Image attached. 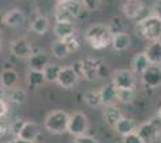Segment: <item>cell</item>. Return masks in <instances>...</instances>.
<instances>
[{
  "mask_svg": "<svg viewBox=\"0 0 161 143\" xmlns=\"http://www.w3.org/2000/svg\"><path fill=\"white\" fill-rule=\"evenodd\" d=\"M114 130L117 131V134H119L120 136L129 135V134L136 131V122H134L131 118H125L123 116V118L114 126Z\"/></svg>",
  "mask_w": 161,
  "mask_h": 143,
  "instance_id": "obj_20",
  "label": "cell"
},
{
  "mask_svg": "<svg viewBox=\"0 0 161 143\" xmlns=\"http://www.w3.org/2000/svg\"><path fill=\"white\" fill-rule=\"evenodd\" d=\"M19 81V74L14 69H4L0 73V85L6 89H12Z\"/></svg>",
  "mask_w": 161,
  "mask_h": 143,
  "instance_id": "obj_17",
  "label": "cell"
},
{
  "mask_svg": "<svg viewBox=\"0 0 161 143\" xmlns=\"http://www.w3.org/2000/svg\"><path fill=\"white\" fill-rule=\"evenodd\" d=\"M110 76V69L106 64H100V68H99V78H107Z\"/></svg>",
  "mask_w": 161,
  "mask_h": 143,
  "instance_id": "obj_39",
  "label": "cell"
},
{
  "mask_svg": "<svg viewBox=\"0 0 161 143\" xmlns=\"http://www.w3.org/2000/svg\"><path fill=\"white\" fill-rule=\"evenodd\" d=\"M108 27H110V31H111V34L113 35L119 34V33H125L123 31V23H122V20L120 19H118V18H115V19L111 20Z\"/></svg>",
  "mask_w": 161,
  "mask_h": 143,
  "instance_id": "obj_32",
  "label": "cell"
},
{
  "mask_svg": "<svg viewBox=\"0 0 161 143\" xmlns=\"http://www.w3.org/2000/svg\"><path fill=\"white\" fill-rule=\"evenodd\" d=\"M72 69L75 70V73L79 76V78H83V62L81 61H76L72 65Z\"/></svg>",
  "mask_w": 161,
  "mask_h": 143,
  "instance_id": "obj_38",
  "label": "cell"
},
{
  "mask_svg": "<svg viewBox=\"0 0 161 143\" xmlns=\"http://www.w3.org/2000/svg\"><path fill=\"white\" fill-rule=\"evenodd\" d=\"M73 143H99L93 136H89L87 134L84 135H79V136H75Z\"/></svg>",
  "mask_w": 161,
  "mask_h": 143,
  "instance_id": "obj_34",
  "label": "cell"
},
{
  "mask_svg": "<svg viewBox=\"0 0 161 143\" xmlns=\"http://www.w3.org/2000/svg\"><path fill=\"white\" fill-rule=\"evenodd\" d=\"M60 6L64 8V10L68 12V14L76 19V18H79V15L81 14V10H83V4L79 2V0H65V2L62 3H58Z\"/></svg>",
  "mask_w": 161,
  "mask_h": 143,
  "instance_id": "obj_23",
  "label": "cell"
},
{
  "mask_svg": "<svg viewBox=\"0 0 161 143\" xmlns=\"http://www.w3.org/2000/svg\"><path fill=\"white\" fill-rule=\"evenodd\" d=\"M2 49H3V43H2V39H0V51H2Z\"/></svg>",
  "mask_w": 161,
  "mask_h": 143,
  "instance_id": "obj_46",
  "label": "cell"
},
{
  "mask_svg": "<svg viewBox=\"0 0 161 143\" xmlns=\"http://www.w3.org/2000/svg\"><path fill=\"white\" fill-rule=\"evenodd\" d=\"M136 33L140 38L153 42L161 38V19L154 15H147L138 20L136 26Z\"/></svg>",
  "mask_w": 161,
  "mask_h": 143,
  "instance_id": "obj_2",
  "label": "cell"
},
{
  "mask_svg": "<svg viewBox=\"0 0 161 143\" xmlns=\"http://www.w3.org/2000/svg\"><path fill=\"white\" fill-rule=\"evenodd\" d=\"M142 76V82L149 88H157L161 85V66L150 65Z\"/></svg>",
  "mask_w": 161,
  "mask_h": 143,
  "instance_id": "obj_9",
  "label": "cell"
},
{
  "mask_svg": "<svg viewBox=\"0 0 161 143\" xmlns=\"http://www.w3.org/2000/svg\"><path fill=\"white\" fill-rule=\"evenodd\" d=\"M84 103L91 107V108H97L102 105V97H100V92L99 91H88L84 93L83 96Z\"/></svg>",
  "mask_w": 161,
  "mask_h": 143,
  "instance_id": "obj_27",
  "label": "cell"
},
{
  "mask_svg": "<svg viewBox=\"0 0 161 143\" xmlns=\"http://www.w3.org/2000/svg\"><path fill=\"white\" fill-rule=\"evenodd\" d=\"M57 3H62V2H65V0H56Z\"/></svg>",
  "mask_w": 161,
  "mask_h": 143,
  "instance_id": "obj_47",
  "label": "cell"
},
{
  "mask_svg": "<svg viewBox=\"0 0 161 143\" xmlns=\"http://www.w3.org/2000/svg\"><path fill=\"white\" fill-rule=\"evenodd\" d=\"M8 143H15V140H12V142H8Z\"/></svg>",
  "mask_w": 161,
  "mask_h": 143,
  "instance_id": "obj_48",
  "label": "cell"
},
{
  "mask_svg": "<svg viewBox=\"0 0 161 143\" xmlns=\"http://www.w3.org/2000/svg\"><path fill=\"white\" fill-rule=\"evenodd\" d=\"M31 30L39 35H43L49 30V19L46 16H37L31 23Z\"/></svg>",
  "mask_w": 161,
  "mask_h": 143,
  "instance_id": "obj_28",
  "label": "cell"
},
{
  "mask_svg": "<svg viewBox=\"0 0 161 143\" xmlns=\"http://www.w3.org/2000/svg\"><path fill=\"white\" fill-rule=\"evenodd\" d=\"M130 43H131V39L129 37V34H126V33L115 34V35H113V39H111V45H113L114 50H117V51L127 50Z\"/></svg>",
  "mask_w": 161,
  "mask_h": 143,
  "instance_id": "obj_21",
  "label": "cell"
},
{
  "mask_svg": "<svg viewBox=\"0 0 161 143\" xmlns=\"http://www.w3.org/2000/svg\"><path fill=\"white\" fill-rule=\"evenodd\" d=\"M83 62V78L87 81H95L99 78V68L102 61L96 58H86L81 60Z\"/></svg>",
  "mask_w": 161,
  "mask_h": 143,
  "instance_id": "obj_8",
  "label": "cell"
},
{
  "mask_svg": "<svg viewBox=\"0 0 161 143\" xmlns=\"http://www.w3.org/2000/svg\"><path fill=\"white\" fill-rule=\"evenodd\" d=\"M137 134L144 143H153L161 136V119L156 116V118L142 123L138 127Z\"/></svg>",
  "mask_w": 161,
  "mask_h": 143,
  "instance_id": "obj_4",
  "label": "cell"
},
{
  "mask_svg": "<svg viewBox=\"0 0 161 143\" xmlns=\"http://www.w3.org/2000/svg\"><path fill=\"white\" fill-rule=\"evenodd\" d=\"M99 92L102 97V104H104V105L115 104V101L118 100V89L113 82L103 85Z\"/></svg>",
  "mask_w": 161,
  "mask_h": 143,
  "instance_id": "obj_15",
  "label": "cell"
},
{
  "mask_svg": "<svg viewBox=\"0 0 161 143\" xmlns=\"http://www.w3.org/2000/svg\"><path fill=\"white\" fill-rule=\"evenodd\" d=\"M52 53L53 56H54L56 58H66L69 56V49L68 46H66V43L62 41V39H57V41H54L52 43Z\"/></svg>",
  "mask_w": 161,
  "mask_h": 143,
  "instance_id": "obj_25",
  "label": "cell"
},
{
  "mask_svg": "<svg viewBox=\"0 0 161 143\" xmlns=\"http://www.w3.org/2000/svg\"><path fill=\"white\" fill-rule=\"evenodd\" d=\"M39 134H41V128H39L38 123L25 122V126H23V128H22L20 134L18 135V139L35 143V140H37L38 136H39Z\"/></svg>",
  "mask_w": 161,
  "mask_h": 143,
  "instance_id": "obj_11",
  "label": "cell"
},
{
  "mask_svg": "<svg viewBox=\"0 0 161 143\" xmlns=\"http://www.w3.org/2000/svg\"><path fill=\"white\" fill-rule=\"evenodd\" d=\"M152 15L161 19V0H154L153 6H152Z\"/></svg>",
  "mask_w": 161,
  "mask_h": 143,
  "instance_id": "obj_37",
  "label": "cell"
},
{
  "mask_svg": "<svg viewBox=\"0 0 161 143\" xmlns=\"http://www.w3.org/2000/svg\"><path fill=\"white\" fill-rule=\"evenodd\" d=\"M61 72V66L57 64H47V66L43 69V76L46 82H57Z\"/></svg>",
  "mask_w": 161,
  "mask_h": 143,
  "instance_id": "obj_26",
  "label": "cell"
},
{
  "mask_svg": "<svg viewBox=\"0 0 161 143\" xmlns=\"http://www.w3.org/2000/svg\"><path fill=\"white\" fill-rule=\"evenodd\" d=\"M4 26H6V22H4V14L3 12H0V31L3 30Z\"/></svg>",
  "mask_w": 161,
  "mask_h": 143,
  "instance_id": "obj_42",
  "label": "cell"
},
{
  "mask_svg": "<svg viewBox=\"0 0 161 143\" xmlns=\"http://www.w3.org/2000/svg\"><path fill=\"white\" fill-rule=\"evenodd\" d=\"M122 118H123V115H122V111H120L119 107H117L115 104H110V105L104 107L103 119H104V122L108 124V126L114 127Z\"/></svg>",
  "mask_w": 161,
  "mask_h": 143,
  "instance_id": "obj_14",
  "label": "cell"
},
{
  "mask_svg": "<svg viewBox=\"0 0 161 143\" xmlns=\"http://www.w3.org/2000/svg\"><path fill=\"white\" fill-rule=\"evenodd\" d=\"M79 76L75 73V70L72 69V66H64L61 68L60 72V76H58V80H57V84L62 88H72L75 87L76 84L79 82Z\"/></svg>",
  "mask_w": 161,
  "mask_h": 143,
  "instance_id": "obj_10",
  "label": "cell"
},
{
  "mask_svg": "<svg viewBox=\"0 0 161 143\" xmlns=\"http://www.w3.org/2000/svg\"><path fill=\"white\" fill-rule=\"evenodd\" d=\"M11 53L18 58H29L33 54V47L26 38H19L11 43Z\"/></svg>",
  "mask_w": 161,
  "mask_h": 143,
  "instance_id": "obj_12",
  "label": "cell"
},
{
  "mask_svg": "<svg viewBox=\"0 0 161 143\" xmlns=\"http://www.w3.org/2000/svg\"><path fill=\"white\" fill-rule=\"evenodd\" d=\"M75 24L73 22H56L54 24V34L58 39H65L75 34Z\"/></svg>",
  "mask_w": 161,
  "mask_h": 143,
  "instance_id": "obj_19",
  "label": "cell"
},
{
  "mask_svg": "<svg viewBox=\"0 0 161 143\" xmlns=\"http://www.w3.org/2000/svg\"><path fill=\"white\" fill-rule=\"evenodd\" d=\"M4 22L8 27H19L25 23V15L20 10L14 8V10H10L4 14Z\"/></svg>",
  "mask_w": 161,
  "mask_h": 143,
  "instance_id": "obj_18",
  "label": "cell"
},
{
  "mask_svg": "<svg viewBox=\"0 0 161 143\" xmlns=\"http://www.w3.org/2000/svg\"><path fill=\"white\" fill-rule=\"evenodd\" d=\"M23 126H25V122H23V120H20V119L15 120V122L11 124V127H10L11 134H14V135L18 138V135L20 134V131H22V128H23Z\"/></svg>",
  "mask_w": 161,
  "mask_h": 143,
  "instance_id": "obj_33",
  "label": "cell"
},
{
  "mask_svg": "<svg viewBox=\"0 0 161 143\" xmlns=\"http://www.w3.org/2000/svg\"><path fill=\"white\" fill-rule=\"evenodd\" d=\"M6 88H3L2 85H0V100H4L6 99Z\"/></svg>",
  "mask_w": 161,
  "mask_h": 143,
  "instance_id": "obj_43",
  "label": "cell"
},
{
  "mask_svg": "<svg viewBox=\"0 0 161 143\" xmlns=\"http://www.w3.org/2000/svg\"><path fill=\"white\" fill-rule=\"evenodd\" d=\"M26 81H27L29 87H31V88H38V87H42L43 84L46 82V80H45L43 72L29 69L27 74H26Z\"/></svg>",
  "mask_w": 161,
  "mask_h": 143,
  "instance_id": "obj_24",
  "label": "cell"
},
{
  "mask_svg": "<svg viewBox=\"0 0 161 143\" xmlns=\"http://www.w3.org/2000/svg\"><path fill=\"white\" fill-rule=\"evenodd\" d=\"M8 100H10V103H12V104L20 105L27 100V93H26L25 89L12 88V91L8 93Z\"/></svg>",
  "mask_w": 161,
  "mask_h": 143,
  "instance_id": "obj_29",
  "label": "cell"
},
{
  "mask_svg": "<svg viewBox=\"0 0 161 143\" xmlns=\"http://www.w3.org/2000/svg\"><path fill=\"white\" fill-rule=\"evenodd\" d=\"M156 116H157V118H160V119H161V107H158L157 112H156Z\"/></svg>",
  "mask_w": 161,
  "mask_h": 143,
  "instance_id": "obj_44",
  "label": "cell"
},
{
  "mask_svg": "<svg viewBox=\"0 0 161 143\" xmlns=\"http://www.w3.org/2000/svg\"><path fill=\"white\" fill-rule=\"evenodd\" d=\"M87 43L95 50H103L107 46L111 45V39H113V34L110 31V27L102 23L92 24L87 29L86 34H84Z\"/></svg>",
  "mask_w": 161,
  "mask_h": 143,
  "instance_id": "obj_1",
  "label": "cell"
},
{
  "mask_svg": "<svg viewBox=\"0 0 161 143\" xmlns=\"http://www.w3.org/2000/svg\"><path fill=\"white\" fill-rule=\"evenodd\" d=\"M8 112V104L6 100H0V119L4 118Z\"/></svg>",
  "mask_w": 161,
  "mask_h": 143,
  "instance_id": "obj_40",
  "label": "cell"
},
{
  "mask_svg": "<svg viewBox=\"0 0 161 143\" xmlns=\"http://www.w3.org/2000/svg\"><path fill=\"white\" fill-rule=\"evenodd\" d=\"M123 143H144V142L141 140V138L138 136L137 132H131L129 135L123 136Z\"/></svg>",
  "mask_w": 161,
  "mask_h": 143,
  "instance_id": "obj_36",
  "label": "cell"
},
{
  "mask_svg": "<svg viewBox=\"0 0 161 143\" xmlns=\"http://www.w3.org/2000/svg\"><path fill=\"white\" fill-rule=\"evenodd\" d=\"M68 123H69V114H66L62 109L52 111L45 119V128L50 134H64L68 131Z\"/></svg>",
  "mask_w": 161,
  "mask_h": 143,
  "instance_id": "obj_3",
  "label": "cell"
},
{
  "mask_svg": "<svg viewBox=\"0 0 161 143\" xmlns=\"http://www.w3.org/2000/svg\"><path fill=\"white\" fill-rule=\"evenodd\" d=\"M149 66H150V62H149V60H147V57L145 56V53H138V54L134 56L133 64H131L133 73L142 74Z\"/></svg>",
  "mask_w": 161,
  "mask_h": 143,
  "instance_id": "obj_22",
  "label": "cell"
},
{
  "mask_svg": "<svg viewBox=\"0 0 161 143\" xmlns=\"http://www.w3.org/2000/svg\"><path fill=\"white\" fill-rule=\"evenodd\" d=\"M89 128V122L86 114L83 112H75L69 115V123H68V132L73 136L84 135L87 134Z\"/></svg>",
  "mask_w": 161,
  "mask_h": 143,
  "instance_id": "obj_5",
  "label": "cell"
},
{
  "mask_svg": "<svg viewBox=\"0 0 161 143\" xmlns=\"http://www.w3.org/2000/svg\"><path fill=\"white\" fill-rule=\"evenodd\" d=\"M113 84L117 89H130L136 85V78H134L133 70L127 69H118L113 73Z\"/></svg>",
  "mask_w": 161,
  "mask_h": 143,
  "instance_id": "obj_6",
  "label": "cell"
},
{
  "mask_svg": "<svg viewBox=\"0 0 161 143\" xmlns=\"http://www.w3.org/2000/svg\"><path fill=\"white\" fill-rule=\"evenodd\" d=\"M81 4L84 8H87L88 11H93L99 7L100 0H81Z\"/></svg>",
  "mask_w": 161,
  "mask_h": 143,
  "instance_id": "obj_35",
  "label": "cell"
},
{
  "mask_svg": "<svg viewBox=\"0 0 161 143\" xmlns=\"http://www.w3.org/2000/svg\"><path fill=\"white\" fill-rule=\"evenodd\" d=\"M27 64L29 68L31 70H38V72H43V69L47 66L49 64V56L43 51L39 53H33L29 58H27Z\"/></svg>",
  "mask_w": 161,
  "mask_h": 143,
  "instance_id": "obj_13",
  "label": "cell"
},
{
  "mask_svg": "<svg viewBox=\"0 0 161 143\" xmlns=\"http://www.w3.org/2000/svg\"><path fill=\"white\" fill-rule=\"evenodd\" d=\"M136 99V92L134 88L130 89H118V101L123 103V104H131Z\"/></svg>",
  "mask_w": 161,
  "mask_h": 143,
  "instance_id": "obj_30",
  "label": "cell"
},
{
  "mask_svg": "<svg viewBox=\"0 0 161 143\" xmlns=\"http://www.w3.org/2000/svg\"><path fill=\"white\" fill-rule=\"evenodd\" d=\"M65 43H66V46H68L69 49V51L70 53H75V51H79L80 50V47H81V43H80L79 41V38L76 37V35H70V37L68 38H65V39H62Z\"/></svg>",
  "mask_w": 161,
  "mask_h": 143,
  "instance_id": "obj_31",
  "label": "cell"
},
{
  "mask_svg": "<svg viewBox=\"0 0 161 143\" xmlns=\"http://www.w3.org/2000/svg\"><path fill=\"white\" fill-rule=\"evenodd\" d=\"M145 56L147 57L150 65H158L161 66V41H153L150 42V45L146 47V50L144 51Z\"/></svg>",
  "mask_w": 161,
  "mask_h": 143,
  "instance_id": "obj_16",
  "label": "cell"
},
{
  "mask_svg": "<svg viewBox=\"0 0 161 143\" xmlns=\"http://www.w3.org/2000/svg\"><path fill=\"white\" fill-rule=\"evenodd\" d=\"M15 143H31V142H26V140H22V139H16Z\"/></svg>",
  "mask_w": 161,
  "mask_h": 143,
  "instance_id": "obj_45",
  "label": "cell"
},
{
  "mask_svg": "<svg viewBox=\"0 0 161 143\" xmlns=\"http://www.w3.org/2000/svg\"><path fill=\"white\" fill-rule=\"evenodd\" d=\"M145 11L146 8L142 0H123L122 3V12L127 19H138Z\"/></svg>",
  "mask_w": 161,
  "mask_h": 143,
  "instance_id": "obj_7",
  "label": "cell"
},
{
  "mask_svg": "<svg viewBox=\"0 0 161 143\" xmlns=\"http://www.w3.org/2000/svg\"><path fill=\"white\" fill-rule=\"evenodd\" d=\"M8 131V126H7V123H4V122H0V136H4L7 134Z\"/></svg>",
  "mask_w": 161,
  "mask_h": 143,
  "instance_id": "obj_41",
  "label": "cell"
}]
</instances>
